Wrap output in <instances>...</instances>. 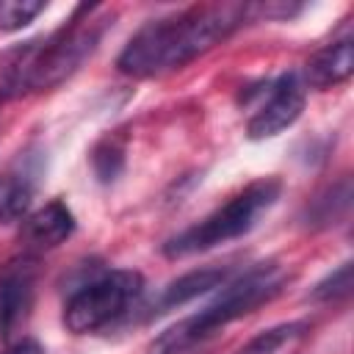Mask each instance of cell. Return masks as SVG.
Returning <instances> with one entry per match:
<instances>
[{
  "instance_id": "6da1fadb",
  "label": "cell",
  "mask_w": 354,
  "mask_h": 354,
  "mask_svg": "<svg viewBox=\"0 0 354 354\" xmlns=\"http://www.w3.org/2000/svg\"><path fill=\"white\" fill-rule=\"evenodd\" d=\"M249 17H254V6L207 3L149 19L124 44L116 66L133 77H158L183 69L232 36Z\"/></svg>"
},
{
  "instance_id": "7a4b0ae2",
  "label": "cell",
  "mask_w": 354,
  "mask_h": 354,
  "mask_svg": "<svg viewBox=\"0 0 354 354\" xmlns=\"http://www.w3.org/2000/svg\"><path fill=\"white\" fill-rule=\"evenodd\" d=\"M285 271L277 263H260L252 266L249 271L238 274L235 279H227L218 288V296L205 304L199 313L183 318L180 324L169 326L155 343L152 351L155 354H180L196 343H202L205 337L216 335L218 329H224L227 324L249 315L252 310H257L260 304L271 301L282 285H285Z\"/></svg>"
},
{
  "instance_id": "3957f363",
  "label": "cell",
  "mask_w": 354,
  "mask_h": 354,
  "mask_svg": "<svg viewBox=\"0 0 354 354\" xmlns=\"http://www.w3.org/2000/svg\"><path fill=\"white\" fill-rule=\"evenodd\" d=\"M279 194H282V183L277 177H260V180L249 183L243 191L230 196L221 207L207 213L202 221L171 235L163 243V254L177 260V257L207 252V249H216L235 238H243L257 224V218L277 205Z\"/></svg>"
},
{
  "instance_id": "277c9868",
  "label": "cell",
  "mask_w": 354,
  "mask_h": 354,
  "mask_svg": "<svg viewBox=\"0 0 354 354\" xmlns=\"http://www.w3.org/2000/svg\"><path fill=\"white\" fill-rule=\"evenodd\" d=\"M100 6H77L53 33L36 39L28 91H47L64 83L97 47L105 22L94 19Z\"/></svg>"
},
{
  "instance_id": "5b68a950",
  "label": "cell",
  "mask_w": 354,
  "mask_h": 354,
  "mask_svg": "<svg viewBox=\"0 0 354 354\" xmlns=\"http://www.w3.org/2000/svg\"><path fill=\"white\" fill-rule=\"evenodd\" d=\"M141 293L144 277L138 271H105L72 290V296L64 304V326L72 335L97 332L122 318Z\"/></svg>"
},
{
  "instance_id": "8992f818",
  "label": "cell",
  "mask_w": 354,
  "mask_h": 354,
  "mask_svg": "<svg viewBox=\"0 0 354 354\" xmlns=\"http://www.w3.org/2000/svg\"><path fill=\"white\" fill-rule=\"evenodd\" d=\"M307 88L296 72L279 75L274 83H268L263 102L254 108V113L246 122V136L252 141H263L271 136H279L288 130L304 111Z\"/></svg>"
},
{
  "instance_id": "52a82bcc",
  "label": "cell",
  "mask_w": 354,
  "mask_h": 354,
  "mask_svg": "<svg viewBox=\"0 0 354 354\" xmlns=\"http://www.w3.org/2000/svg\"><path fill=\"white\" fill-rule=\"evenodd\" d=\"M39 266L33 254L11 257L0 268V340L11 343L14 335L28 324L36 301Z\"/></svg>"
},
{
  "instance_id": "ba28073f",
  "label": "cell",
  "mask_w": 354,
  "mask_h": 354,
  "mask_svg": "<svg viewBox=\"0 0 354 354\" xmlns=\"http://www.w3.org/2000/svg\"><path fill=\"white\" fill-rule=\"evenodd\" d=\"M41 177V155L25 152L0 174V224L19 221L36 196Z\"/></svg>"
},
{
  "instance_id": "9c48e42d",
  "label": "cell",
  "mask_w": 354,
  "mask_h": 354,
  "mask_svg": "<svg viewBox=\"0 0 354 354\" xmlns=\"http://www.w3.org/2000/svg\"><path fill=\"white\" fill-rule=\"evenodd\" d=\"M75 232V216L66 207V202L53 199L44 207H39L36 213H30L22 224V243L25 249L33 252H44V249H55L58 243H64L69 235Z\"/></svg>"
},
{
  "instance_id": "30bf717a",
  "label": "cell",
  "mask_w": 354,
  "mask_h": 354,
  "mask_svg": "<svg viewBox=\"0 0 354 354\" xmlns=\"http://www.w3.org/2000/svg\"><path fill=\"white\" fill-rule=\"evenodd\" d=\"M227 279H232V271L230 268H218V266H207V268H194L177 279H171L155 299V310L158 313H166V310H174V307H183L210 290H218Z\"/></svg>"
},
{
  "instance_id": "8fae6325",
  "label": "cell",
  "mask_w": 354,
  "mask_h": 354,
  "mask_svg": "<svg viewBox=\"0 0 354 354\" xmlns=\"http://www.w3.org/2000/svg\"><path fill=\"white\" fill-rule=\"evenodd\" d=\"M354 72V41L340 39L321 47L307 64H304V83L313 88H332L343 80H348Z\"/></svg>"
},
{
  "instance_id": "7c38bea8",
  "label": "cell",
  "mask_w": 354,
  "mask_h": 354,
  "mask_svg": "<svg viewBox=\"0 0 354 354\" xmlns=\"http://www.w3.org/2000/svg\"><path fill=\"white\" fill-rule=\"evenodd\" d=\"M351 205V183L348 177L326 185L310 205H307V224L310 227H329L337 224V218H343L348 213Z\"/></svg>"
},
{
  "instance_id": "4fadbf2b",
  "label": "cell",
  "mask_w": 354,
  "mask_h": 354,
  "mask_svg": "<svg viewBox=\"0 0 354 354\" xmlns=\"http://www.w3.org/2000/svg\"><path fill=\"white\" fill-rule=\"evenodd\" d=\"M307 332V321H290V324H279L271 326L266 332H260L257 337H252L238 354H277L285 346H290L293 340H299Z\"/></svg>"
},
{
  "instance_id": "5bb4252c",
  "label": "cell",
  "mask_w": 354,
  "mask_h": 354,
  "mask_svg": "<svg viewBox=\"0 0 354 354\" xmlns=\"http://www.w3.org/2000/svg\"><path fill=\"white\" fill-rule=\"evenodd\" d=\"M91 166L100 183H113L124 169V147L116 138H105L91 152Z\"/></svg>"
},
{
  "instance_id": "9a60e30c",
  "label": "cell",
  "mask_w": 354,
  "mask_h": 354,
  "mask_svg": "<svg viewBox=\"0 0 354 354\" xmlns=\"http://www.w3.org/2000/svg\"><path fill=\"white\" fill-rule=\"evenodd\" d=\"M44 8H47V3H41V0H0V30H6V33L22 30Z\"/></svg>"
},
{
  "instance_id": "2e32d148",
  "label": "cell",
  "mask_w": 354,
  "mask_h": 354,
  "mask_svg": "<svg viewBox=\"0 0 354 354\" xmlns=\"http://www.w3.org/2000/svg\"><path fill=\"white\" fill-rule=\"evenodd\" d=\"M348 293H351V263H340L332 274H326L310 290V299L313 301H337V299H346Z\"/></svg>"
},
{
  "instance_id": "e0dca14e",
  "label": "cell",
  "mask_w": 354,
  "mask_h": 354,
  "mask_svg": "<svg viewBox=\"0 0 354 354\" xmlns=\"http://www.w3.org/2000/svg\"><path fill=\"white\" fill-rule=\"evenodd\" d=\"M3 354H44V348H41L39 340H33V337H22L19 343H11V348L3 351Z\"/></svg>"
}]
</instances>
